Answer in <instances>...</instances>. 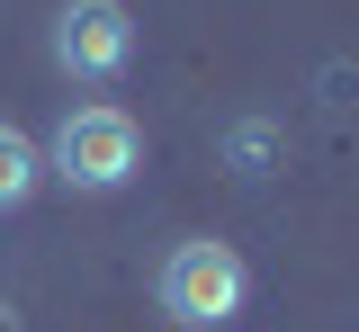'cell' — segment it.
<instances>
[{
    "label": "cell",
    "instance_id": "1",
    "mask_svg": "<svg viewBox=\"0 0 359 332\" xmlns=\"http://www.w3.org/2000/svg\"><path fill=\"white\" fill-rule=\"evenodd\" d=\"M153 296H162V314L189 332H207V324H233L243 314V296H252V270H243V251L216 234H198V242H171L162 251V270H153Z\"/></svg>",
    "mask_w": 359,
    "mask_h": 332
},
{
    "label": "cell",
    "instance_id": "2",
    "mask_svg": "<svg viewBox=\"0 0 359 332\" xmlns=\"http://www.w3.org/2000/svg\"><path fill=\"white\" fill-rule=\"evenodd\" d=\"M135 162H144V126H135L126 108H108V99L63 108V126H54V180L108 198V189H126V180H135Z\"/></svg>",
    "mask_w": 359,
    "mask_h": 332
},
{
    "label": "cell",
    "instance_id": "3",
    "mask_svg": "<svg viewBox=\"0 0 359 332\" xmlns=\"http://www.w3.org/2000/svg\"><path fill=\"white\" fill-rule=\"evenodd\" d=\"M54 63H63L72 81H117L135 63L126 0H63V9H54Z\"/></svg>",
    "mask_w": 359,
    "mask_h": 332
},
{
    "label": "cell",
    "instance_id": "4",
    "mask_svg": "<svg viewBox=\"0 0 359 332\" xmlns=\"http://www.w3.org/2000/svg\"><path fill=\"white\" fill-rule=\"evenodd\" d=\"M36 180H45V153L18 135V126H0V216H9V207H27Z\"/></svg>",
    "mask_w": 359,
    "mask_h": 332
}]
</instances>
